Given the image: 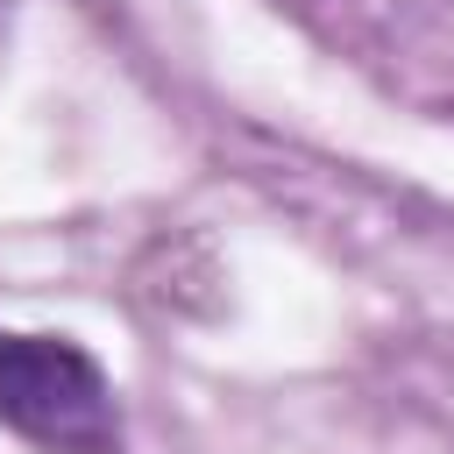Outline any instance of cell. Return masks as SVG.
Wrapping results in <instances>:
<instances>
[{"instance_id":"cell-1","label":"cell","mask_w":454,"mask_h":454,"mask_svg":"<svg viewBox=\"0 0 454 454\" xmlns=\"http://www.w3.org/2000/svg\"><path fill=\"white\" fill-rule=\"evenodd\" d=\"M0 426L50 454H121L114 383L64 333L0 326Z\"/></svg>"}]
</instances>
